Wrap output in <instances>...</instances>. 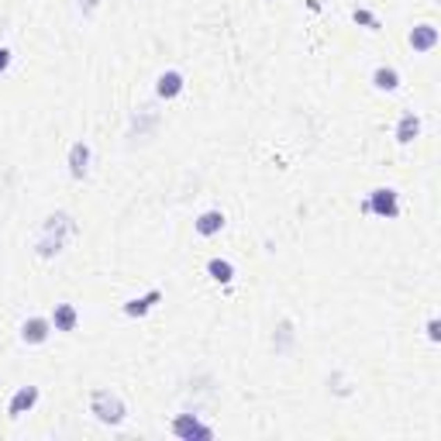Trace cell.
Instances as JSON below:
<instances>
[{"label": "cell", "instance_id": "obj_1", "mask_svg": "<svg viewBox=\"0 0 441 441\" xmlns=\"http://www.w3.org/2000/svg\"><path fill=\"white\" fill-rule=\"evenodd\" d=\"M73 231H76V224H73V217H69L66 210L45 217V224H42V231H38V238H35V252H38L42 259L59 256V252L66 249V242H69Z\"/></svg>", "mask_w": 441, "mask_h": 441}, {"label": "cell", "instance_id": "obj_2", "mask_svg": "<svg viewBox=\"0 0 441 441\" xmlns=\"http://www.w3.org/2000/svg\"><path fill=\"white\" fill-rule=\"evenodd\" d=\"M90 410H93V417L103 421V424H121L124 414H128L124 403H121V397L110 393V390H93V393H90Z\"/></svg>", "mask_w": 441, "mask_h": 441}, {"label": "cell", "instance_id": "obj_3", "mask_svg": "<svg viewBox=\"0 0 441 441\" xmlns=\"http://www.w3.org/2000/svg\"><path fill=\"white\" fill-rule=\"evenodd\" d=\"M362 210L369 214H379V217H397L400 214V200H397V190H372V197L362 203Z\"/></svg>", "mask_w": 441, "mask_h": 441}, {"label": "cell", "instance_id": "obj_4", "mask_svg": "<svg viewBox=\"0 0 441 441\" xmlns=\"http://www.w3.org/2000/svg\"><path fill=\"white\" fill-rule=\"evenodd\" d=\"M173 435L183 441H193V438H214V431L207 428V424H200L193 414H179L176 421H173Z\"/></svg>", "mask_w": 441, "mask_h": 441}, {"label": "cell", "instance_id": "obj_5", "mask_svg": "<svg viewBox=\"0 0 441 441\" xmlns=\"http://www.w3.org/2000/svg\"><path fill=\"white\" fill-rule=\"evenodd\" d=\"M35 403H38V386H21V390L10 397V403H7V417H21V414H28Z\"/></svg>", "mask_w": 441, "mask_h": 441}, {"label": "cell", "instance_id": "obj_6", "mask_svg": "<svg viewBox=\"0 0 441 441\" xmlns=\"http://www.w3.org/2000/svg\"><path fill=\"white\" fill-rule=\"evenodd\" d=\"M49 331H52V321H45V317H28V321L21 324V338H24L28 345H42V342L49 338Z\"/></svg>", "mask_w": 441, "mask_h": 441}, {"label": "cell", "instance_id": "obj_7", "mask_svg": "<svg viewBox=\"0 0 441 441\" xmlns=\"http://www.w3.org/2000/svg\"><path fill=\"white\" fill-rule=\"evenodd\" d=\"M76 321H80V314H76V307L73 303H56V310H52V328L56 331H76Z\"/></svg>", "mask_w": 441, "mask_h": 441}, {"label": "cell", "instance_id": "obj_8", "mask_svg": "<svg viewBox=\"0 0 441 441\" xmlns=\"http://www.w3.org/2000/svg\"><path fill=\"white\" fill-rule=\"evenodd\" d=\"M410 45H414V52H431V49L438 45V28H435V24L414 28V31H410Z\"/></svg>", "mask_w": 441, "mask_h": 441}, {"label": "cell", "instance_id": "obj_9", "mask_svg": "<svg viewBox=\"0 0 441 441\" xmlns=\"http://www.w3.org/2000/svg\"><path fill=\"white\" fill-rule=\"evenodd\" d=\"M87 166H90V149L83 142H76V145L69 149V173H73V179L87 176Z\"/></svg>", "mask_w": 441, "mask_h": 441}, {"label": "cell", "instance_id": "obj_10", "mask_svg": "<svg viewBox=\"0 0 441 441\" xmlns=\"http://www.w3.org/2000/svg\"><path fill=\"white\" fill-rule=\"evenodd\" d=\"M179 90H183V73H176V69L163 73V76H159V83H156V93H159L163 100H173V97H179Z\"/></svg>", "mask_w": 441, "mask_h": 441}, {"label": "cell", "instance_id": "obj_11", "mask_svg": "<svg viewBox=\"0 0 441 441\" xmlns=\"http://www.w3.org/2000/svg\"><path fill=\"white\" fill-rule=\"evenodd\" d=\"M221 228H224V214H221V210H203V214L197 217V235H203V238L217 235Z\"/></svg>", "mask_w": 441, "mask_h": 441}, {"label": "cell", "instance_id": "obj_12", "mask_svg": "<svg viewBox=\"0 0 441 441\" xmlns=\"http://www.w3.org/2000/svg\"><path fill=\"white\" fill-rule=\"evenodd\" d=\"M417 135H421V121H417V114H403L400 124H397V142H400V145H410Z\"/></svg>", "mask_w": 441, "mask_h": 441}, {"label": "cell", "instance_id": "obj_13", "mask_svg": "<svg viewBox=\"0 0 441 441\" xmlns=\"http://www.w3.org/2000/svg\"><path fill=\"white\" fill-rule=\"evenodd\" d=\"M159 300H163V293L152 290V293H145L142 300H128V303H124V314H128V317H142V314H149Z\"/></svg>", "mask_w": 441, "mask_h": 441}, {"label": "cell", "instance_id": "obj_14", "mask_svg": "<svg viewBox=\"0 0 441 441\" xmlns=\"http://www.w3.org/2000/svg\"><path fill=\"white\" fill-rule=\"evenodd\" d=\"M372 83L379 90H397L400 87V73H397L393 66H379V69L372 73Z\"/></svg>", "mask_w": 441, "mask_h": 441}, {"label": "cell", "instance_id": "obj_15", "mask_svg": "<svg viewBox=\"0 0 441 441\" xmlns=\"http://www.w3.org/2000/svg\"><path fill=\"white\" fill-rule=\"evenodd\" d=\"M207 272H210L217 283H231V276H235V265L228 263V259H210V263H207Z\"/></svg>", "mask_w": 441, "mask_h": 441}, {"label": "cell", "instance_id": "obj_16", "mask_svg": "<svg viewBox=\"0 0 441 441\" xmlns=\"http://www.w3.org/2000/svg\"><path fill=\"white\" fill-rule=\"evenodd\" d=\"M355 21H358V24H369V28H379V21H376L369 10H355Z\"/></svg>", "mask_w": 441, "mask_h": 441}, {"label": "cell", "instance_id": "obj_17", "mask_svg": "<svg viewBox=\"0 0 441 441\" xmlns=\"http://www.w3.org/2000/svg\"><path fill=\"white\" fill-rule=\"evenodd\" d=\"M7 66H10V52H7V49H0V73H3Z\"/></svg>", "mask_w": 441, "mask_h": 441}, {"label": "cell", "instance_id": "obj_18", "mask_svg": "<svg viewBox=\"0 0 441 441\" xmlns=\"http://www.w3.org/2000/svg\"><path fill=\"white\" fill-rule=\"evenodd\" d=\"M428 335H431V342H438V338H441V331H438V321H431V324H428Z\"/></svg>", "mask_w": 441, "mask_h": 441}]
</instances>
